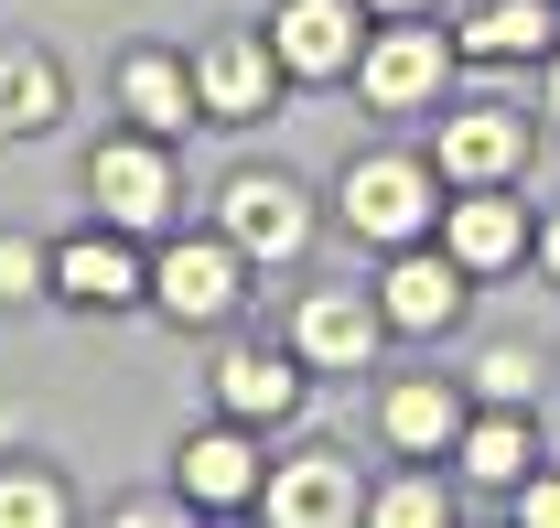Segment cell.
Masks as SVG:
<instances>
[{"instance_id":"cell-1","label":"cell","mask_w":560,"mask_h":528,"mask_svg":"<svg viewBox=\"0 0 560 528\" xmlns=\"http://www.w3.org/2000/svg\"><path fill=\"white\" fill-rule=\"evenodd\" d=\"M431 216H442V205H431V173H420V162H399V151H366V162H346V227H355V238H377V249H410Z\"/></svg>"},{"instance_id":"cell-2","label":"cell","mask_w":560,"mask_h":528,"mask_svg":"<svg viewBox=\"0 0 560 528\" xmlns=\"http://www.w3.org/2000/svg\"><path fill=\"white\" fill-rule=\"evenodd\" d=\"M86 195H97V216H108L119 238L162 227V216H173V162H162V130H140V140H108V151L86 162Z\"/></svg>"},{"instance_id":"cell-3","label":"cell","mask_w":560,"mask_h":528,"mask_svg":"<svg viewBox=\"0 0 560 528\" xmlns=\"http://www.w3.org/2000/svg\"><path fill=\"white\" fill-rule=\"evenodd\" d=\"M237 238H173L162 249V269H151V302L173 313V324H215L226 302H237Z\"/></svg>"},{"instance_id":"cell-4","label":"cell","mask_w":560,"mask_h":528,"mask_svg":"<svg viewBox=\"0 0 560 528\" xmlns=\"http://www.w3.org/2000/svg\"><path fill=\"white\" fill-rule=\"evenodd\" d=\"M377 334H388V302H366V291H302V324H291V356L302 367H366L377 356Z\"/></svg>"},{"instance_id":"cell-5","label":"cell","mask_w":560,"mask_h":528,"mask_svg":"<svg viewBox=\"0 0 560 528\" xmlns=\"http://www.w3.org/2000/svg\"><path fill=\"white\" fill-rule=\"evenodd\" d=\"M270 76H280L270 33H215L195 55V97H206V119H259L270 108Z\"/></svg>"},{"instance_id":"cell-6","label":"cell","mask_w":560,"mask_h":528,"mask_svg":"<svg viewBox=\"0 0 560 528\" xmlns=\"http://www.w3.org/2000/svg\"><path fill=\"white\" fill-rule=\"evenodd\" d=\"M259 507H270V528H335V518H366V496H355V463H346V454L280 463L270 485H259Z\"/></svg>"},{"instance_id":"cell-7","label":"cell","mask_w":560,"mask_h":528,"mask_svg":"<svg viewBox=\"0 0 560 528\" xmlns=\"http://www.w3.org/2000/svg\"><path fill=\"white\" fill-rule=\"evenodd\" d=\"M377 302H388V324H399V334H442L453 313H464V260H453V249L431 260V249L410 238V249L388 260V280H377Z\"/></svg>"},{"instance_id":"cell-8","label":"cell","mask_w":560,"mask_h":528,"mask_svg":"<svg viewBox=\"0 0 560 528\" xmlns=\"http://www.w3.org/2000/svg\"><path fill=\"white\" fill-rule=\"evenodd\" d=\"M226 238H237L248 260H302L313 216H302V195H291L280 173H237V184H226Z\"/></svg>"},{"instance_id":"cell-9","label":"cell","mask_w":560,"mask_h":528,"mask_svg":"<svg viewBox=\"0 0 560 528\" xmlns=\"http://www.w3.org/2000/svg\"><path fill=\"white\" fill-rule=\"evenodd\" d=\"M270 44H280V76H346L355 66V0H280Z\"/></svg>"},{"instance_id":"cell-10","label":"cell","mask_w":560,"mask_h":528,"mask_svg":"<svg viewBox=\"0 0 560 528\" xmlns=\"http://www.w3.org/2000/svg\"><path fill=\"white\" fill-rule=\"evenodd\" d=\"M528 162V119L517 108H464V119H442V173L453 184H506Z\"/></svg>"},{"instance_id":"cell-11","label":"cell","mask_w":560,"mask_h":528,"mask_svg":"<svg viewBox=\"0 0 560 528\" xmlns=\"http://www.w3.org/2000/svg\"><path fill=\"white\" fill-rule=\"evenodd\" d=\"M215 399H226V421H291V410H302V367L270 356V345H237V356L215 367Z\"/></svg>"},{"instance_id":"cell-12","label":"cell","mask_w":560,"mask_h":528,"mask_svg":"<svg viewBox=\"0 0 560 528\" xmlns=\"http://www.w3.org/2000/svg\"><path fill=\"white\" fill-rule=\"evenodd\" d=\"M270 474H259V443H248V421L237 432H206V443H184V496L195 507H248Z\"/></svg>"},{"instance_id":"cell-13","label":"cell","mask_w":560,"mask_h":528,"mask_svg":"<svg viewBox=\"0 0 560 528\" xmlns=\"http://www.w3.org/2000/svg\"><path fill=\"white\" fill-rule=\"evenodd\" d=\"M442 249H453L464 269H506L517 249H528V216H517L506 195H486V184H475L464 205H442Z\"/></svg>"},{"instance_id":"cell-14","label":"cell","mask_w":560,"mask_h":528,"mask_svg":"<svg viewBox=\"0 0 560 528\" xmlns=\"http://www.w3.org/2000/svg\"><path fill=\"white\" fill-rule=\"evenodd\" d=\"M355 76L377 108H420V97H442V33H377Z\"/></svg>"},{"instance_id":"cell-15","label":"cell","mask_w":560,"mask_h":528,"mask_svg":"<svg viewBox=\"0 0 560 528\" xmlns=\"http://www.w3.org/2000/svg\"><path fill=\"white\" fill-rule=\"evenodd\" d=\"M55 291H66V302H86V313H119V302L140 291V260L119 249V238H97V227H86V238H66V249H55Z\"/></svg>"},{"instance_id":"cell-16","label":"cell","mask_w":560,"mask_h":528,"mask_svg":"<svg viewBox=\"0 0 560 528\" xmlns=\"http://www.w3.org/2000/svg\"><path fill=\"white\" fill-rule=\"evenodd\" d=\"M119 108H130L140 130H184V119H195V108H206V97H195V76L173 66V55H130V66H119Z\"/></svg>"},{"instance_id":"cell-17","label":"cell","mask_w":560,"mask_h":528,"mask_svg":"<svg viewBox=\"0 0 560 528\" xmlns=\"http://www.w3.org/2000/svg\"><path fill=\"white\" fill-rule=\"evenodd\" d=\"M55 108H66V87H55V66L33 55V44H11L0 55V130H55Z\"/></svg>"},{"instance_id":"cell-18","label":"cell","mask_w":560,"mask_h":528,"mask_svg":"<svg viewBox=\"0 0 560 528\" xmlns=\"http://www.w3.org/2000/svg\"><path fill=\"white\" fill-rule=\"evenodd\" d=\"M388 443H399V454H442V443H464V410H453V389H431V378L388 389Z\"/></svg>"},{"instance_id":"cell-19","label":"cell","mask_w":560,"mask_h":528,"mask_svg":"<svg viewBox=\"0 0 560 528\" xmlns=\"http://www.w3.org/2000/svg\"><path fill=\"white\" fill-rule=\"evenodd\" d=\"M464 474H475V485H517V474H528V421H517V410L475 421V432H464Z\"/></svg>"},{"instance_id":"cell-20","label":"cell","mask_w":560,"mask_h":528,"mask_svg":"<svg viewBox=\"0 0 560 528\" xmlns=\"http://www.w3.org/2000/svg\"><path fill=\"white\" fill-rule=\"evenodd\" d=\"M539 33H550V11H539V0H486V11L464 22V44H475V55H528Z\"/></svg>"},{"instance_id":"cell-21","label":"cell","mask_w":560,"mask_h":528,"mask_svg":"<svg viewBox=\"0 0 560 528\" xmlns=\"http://www.w3.org/2000/svg\"><path fill=\"white\" fill-rule=\"evenodd\" d=\"M75 507H66V485L55 474H33V463H11L0 474V528H66Z\"/></svg>"},{"instance_id":"cell-22","label":"cell","mask_w":560,"mask_h":528,"mask_svg":"<svg viewBox=\"0 0 560 528\" xmlns=\"http://www.w3.org/2000/svg\"><path fill=\"white\" fill-rule=\"evenodd\" d=\"M44 280H55V249H33V238H0V302H44Z\"/></svg>"},{"instance_id":"cell-23","label":"cell","mask_w":560,"mask_h":528,"mask_svg":"<svg viewBox=\"0 0 560 528\" xmlns=\"http://www.w3.org/2000/svg\"><path fill=\"white\" fill-rule=\"evenodd\" d=\"M366 518H388V528H431V518H442V485H431V474H410V485L366 496Z\"/></svg>"},{"instance_id":"cell-24","label":"cell","mask_w":560,"mask_h":528,"mask_svg":"<svg viewBox=\"0 0 560 528\" xmlns=\"http://www.w3.org/2000/svg\"><path fill=\"white\" fill-rule=\"evenodd\" d=\"M475 389H486L495 410H517V399H528V356H517V345H486V367H475Z\"/></svg>"},{"instance_id":"cell-25","label":"cell","mask_w":560,"mask_h":528,"mask_svg":"<svg viewBox=\"0 0 560 528\" xmlns=\"http://www.w3.org/2000/svg\"><path fill=\"white\" fill-rule=\"evenodd\" d=\"M517 518H528V528H560V474H539V485H517Z\"/></svg>"},{"instance_id":"cell-26","label":"cell","mask_w":560,"mask_h":528,"mask_svg":"<svg viewBox=\"0 0 560 528\" xmlns=\"http://www.w3.org/2000/svg\"><path fill=\"white\" fill-rule=\"evenodd\" d=\"M539 260H550V280H560V216H550V238H539Z\"/></svg>"},{"instance_id":"cell-27","label":"cell","mask_w":560,"mask_h":528,"mask_svg":"<svg viewBox=\"0 0 560 528\" xmlns=\"http://www.w3.org/2000/svg\"><path fill=\"white\" fill-rule=\"evenodd\" d=\"M366 11H420V0H366Z\"/></svg>"},{"instance_id":"cell-28","label":"cell","mask_w":560,"mask_h":528,"mask_svg":"<svg viewBox=\"0 0 560 528\" xmlns=\"http://www.w3.org/2000/svg\"><path fill=\"white\" fill-rule=\"evenodd\" d=\"M550 119H560V66H550Z\"/></svg>"}]
</instances>
